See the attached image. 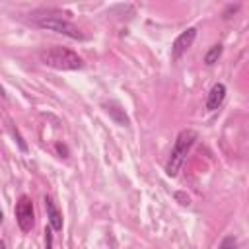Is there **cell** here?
Listing matches in <instances>:
<instances>
[{"label":"cell","instance_id":"5bb4252c","mask_svg":"<svg viewBox=\"0 0 249 249\" xmlns=\"http://www.w3.org/2000/svg\"><path fill=\"white\" fill-rule=\"evenodd\" d=\"M0 249H6V245H4V241L0 239Z\"/></svg>","mask_w":249,"mask_h":249},{"label":"cell","instance_id":"8fae6325","mask_svg":"<svg viewBox=\"0 0 249 249\" xmlns=\"http://www.w3.org/2000/svg\"><path fill=\"white\" fill-rule=\"evenodd\" d=\"M45 233H47V235H45V241H47V249H51V247H53V237H51V228H49V230H47Z\"/></svg>","mask_w":249,"mask_h":249},{"label":"cell","instance_id":"9a60e30c","mask_svg":"<svg viewBox=\"0 0 249 249\" xmlns=\"http://www.w3.org/2000/svg\"><path fill=\"white\" fill-rule=\"evenodd\" d=\"M0 224H2V212H0Z\"/></svg>","mask_w":249,"mask_h":249},{"label":"cell","instance_id":"277c9868","mask_svg":"<svg viewBox=\"0 0 249 249\" xmlns=\"http://www.w3.org/2000/svg\"><path fill=\"white\" fill-rule=\"evenodd\" d=\"M33 204H31V198L29 196H19L18 204H16V220H18V226L23 230V231H31L33 228Z\"/></svg>","mask_w":249,"mask_h":249},{"label":"cell","instance_id":"8992f818","mask_svg":"<svg viewBox=\"0 0 249 249\" xmlns=\"http://www.w3.org/2000/svg\"><path fill=\"white\" fill-rule=\"evenodd\" d=\"M45 208H47V218H49L51 230L60 231V230H62V214H60V210L56 208V204L53 202V198L45 196Z\"/></svg>","mask_w":249,"mask_h":249},{"label":"cell","instance_id":"9c48e42d","mask_svg":"<svg viewBox=\"0 0 249 249\" xmlns=\"http://www.w3.org/2000/svg\"><path fill=\"white\" fill-rule=\"evenodd\" d=\"M107 113H109V115H111V117H113V119H115L119 124H128L126 115H124V113H123V111H121L117 105H113V103H111V105H107Z\"/></svg>","mask_w":249,"mask_h":249},{"label":"cell","instance_id":"4fadbf2b","mask_svg":"<svg viewBox=\"0 0 249 249\" xmlns=\"http://www.w3.org/2000/svg\"><path fill=\"white\" fill-rule=\"evenodd\" d=\"M4 95H6V93H4V88L0 86V97H4Z\"/></svg>","mask_w":249,"mask_h":249},{"label":"cell","instance_id":"30bf717a","mask_svg":"<svg viewBox=\"0 0 249 249\" xmlns=\"http://www.w3.org/2000/svg\"><path fill=\"white\" fill-rule=\"evenodd\" d=\"M218 249H237V237H235V235H226V237L220 241Z\"/></svg>","mask_w":249,"mask_h":249},{"label":"cell","instance_id":"ba28073f","mask_svg":"<svg viewBox=\"0 0 249 249\" xmlns=\"http://www.w3.org/2000/svg\"><path fill=\"white\" fill-rule=\"evenodd\" d=\"M222 51H224V47L218 43V45H212L210 49H208V53L204 54V62L208 64V66H212L214 62H218V58L222 56Z\"/></svg>","mask_w":249,"mask_h":249},{"label":"cell","instance_id":"52a82bcc","mask_svg":"<svg viewBox=\"0 0 249 249\" xmlns=\"http://www.w3.org/2000/svg\"><path fill=\"white\" fill-rule=\"evenodd\" d=\"M224 97H226V86L224 84H214L212 89H210V93H208V99H206V109L208 111L218 109L222 105Z\"/></svg>","mask_w":249,"mask_h":249},{"label":"cell","instance_id":"6da1fadb","mask_svg":"<svg viewBox=\"0 0 249 249\" xmlns=\"http://www.w3.org/2000/svg\"><path fill=\"white\" fill-rule=\"evenodd\" d=\"M41 62L51 66V68H56V70H78L84 66V60L70 49H64V47H51V49H45L41 54Z\"/></svg>","mask_w":249,"mask_h":249},{"label":"cell","instance_id":"3957f363","mask_svg":"<svg viewBox=\"0 0 249 249\" xmlns=\"http://www.w3.org/2000/svg\"><path fill=\"white\" fill-rule=\"evenodd\" d=\"M35 23L41 27V29H49V31H54V33H60V35H66L70 39H86V35L80 31V27H76L72 21L68 19H62L60 16H37L35 18Z\"/></svg>","mask_w":249,"mask_h":249},{"label":"cell","instance_id":"5b68a950","mask_svg":"<svg viewBox=\"0 0 249 249\" xmlns=\"http://www.w3.org/2000/svg\"><path fill=\"white\" fill-rule=\"evenodd\" d=\"M195 37H196V29L195 27H189L183 33H179L177 39L173 41V47H171V60H179L189 51V47L193 45Z\"/></svg>","mask_w":249,"mask_h":249},{"label":"cell","instance_id":"7a4b0ae2","mask_svg":"<svg viewBox=\"0 0 249 249\" xmlns=\"http://www.w3.org/2000/svg\"><path fill=\"white\" fill-rule=\"evenodd\" d=\"M195 140H196V132H195V130L185 128V130L179 132V136H177V140H175V146H173V150H171L169 161H167V165H165V173H167L169 177H175V175L179 173V169H181V165H183V161H185L189 150L193 148Z\"/></svg>","mask_w":249,"mask_h":249},{"label":"cell","instance_id":"7c38bea8","mask_svg":"<svg viewBox=\"0 0 249 249\" xmlns=\"http://www.w3.org/2000/svg\"><path fill=\"white\" fill-rule=\"evenodd\" d=\"M175 196L181 200V204H189V196H187V195H183V193H175Z\"/></svg>","mask_w":249,"mask_h":249}]
</instances>
